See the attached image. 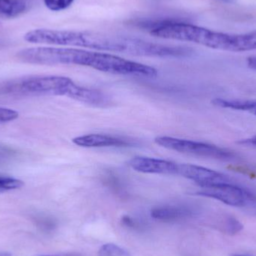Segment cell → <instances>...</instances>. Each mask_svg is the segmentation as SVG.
<instances>
[{
    "label": "cell",
    "mask_w": 256,
    "mask_h": 256,
    "mask_svg": "<svg viewBox=\"0 0 256 256\" xmlns=\"http://www.w3.org/2000/svg\"><path fill=\"white\" fill-rule=\"evenodd\" d=\"M54 66H80L99 72L118 75L155 78L158 70L152 66L126 60L109 52L76 48H54L51 52Z\"/></svg>",
    "instance_id": "6da1fadb"
},
{
    "label": "cell",
    "mask_w": 256,
    "mask_h": 256,
    "mask_svg": "<svg viewBox=\"0 0 256 256\" xmlns=\"http://www.w3.org/2000/svg\"><path fill=\"white\" fill-rule=\"evenodd\" d=\"M14 88L27 94L66 96L97 106H104L108 102V96L102 92L76 85L72 79L66 76H32L20 81Z\"/></svg>",
    "instance_id": "7a4b0ae2"
},
{
    "label": "cell",
    "mask_w": 256,
    "mask_h": 256,
    "mask_svg": "<svg viewBox=\"0 0 256 256\" xmlns=\"http://www.w3.org/2000/svg\"><path fill=\"white\" fill-rule=\"evenodd\" d=\"M154 141L156 144L165 148L180 153L221 160H232L238 158L237 154L232 150L202 142L183 140L166 136L156 137Z\"/></svg>",
    "instance_id": "3957f363"
},
{
    "label": "cell",
    "mask_w": 256,
    "mask_h": 256,
    "mask_svg": "<svg viewBox=\"0 0 256 256\" xmlns=\"http://www.w3.org/2000/svg\"><path fill=\"white\" fill-rule=\"evenodd\" d=\"M196 195L214 198L227 206L256 208V196L236 183H224L202 188Z\"/></svg>",
    "instance_id": "277c9868"
},
{
    "label": "cell",
    "mask_w": 256,
    "mask_h": 256,
    "mask_svg": "<svg viewBox=\"0 0 256 256\" xmlns=\"http://www.w3.org/2000/svg\"><path fill=\"white\" fill-rule=\"evenodd\" d=\"M177 174L192 180L201 188L220 184L234 183L232 178L224 173L192 164H178Z\"/></svg>",
    "instance_id": "5b68a950"
},
{
    "label": "cell",
    "mask_w": 256,
    "mask_h": 256,
    "mask_svg": "<svg viewBox=\"0 0 256 256\" xmlns=\"http://www.w3.org/2000/svg\"><path fill=\"white\" fill-rule=\"evenodd\" d=\"M128 164L138 172L160 174H177L178 165L172 161L146 156L132 158Z\"/></svg>",
    "instance_id": "8992f818"
},
{
    "label": "cell",
    "mask_w": 256,
    "mask_h": 256,
    "mask_svg": "<svg viewBox=\"0 0 256 256\" xmlns=\"http://www.w3.org/2000/svg\"><path fill=\"white\" fill-rule=\"evenodd\" d=\"M73 142L84 148L130 147L132 143L126 138L106 134H88L74 138Z\"/></svg>",
    "instance_id": "52a82bcc"
},
{
    "label": "cell",
    "mask_w": 256,
    "mask_h": 256,
    "mask_svg": "<svg viewBox=\"0 0 256 256\" xmlns=\"http://www.w3.org/2000/svg\"><path fill=\"white\" fill-rule=\"evenodd\" d=\"M212 104L218 108L250 112L256 116V100H226L216 98Z\"/></svg>",
    "instance_id": "ba28073f"
},
{
    "label": "cell",
    "mask_w": 256,
    "mask_h": 256,
    "mask_svg": "<svg viewBox=\"0 0 256 256\" xmlns=\"http://www.w3.org/2000/svg\"><path fill=\"white\" fill-rule=\"evenodd\" d=\"M190 212L184 208L174 206H162L154 208L150 212V216L155 220L162 221L176 220L188 216Z\"/></svg>",
    "instance_id": "9c48e42d"
},
{
    "label": "cell",
    "mask_w": 256,
    "mask_h": 256,
    "mask_svg": "<svg viewBox=\"0 0 256 256\" xmlns=\"http://www.w3.org/2000/svg\"><path fill=\"white\" fill-rule=\"evenodd\" d=\"M26 0H0V18H14L26 10Z\"/></svg>",
    "instance_id": "30bf717a"
},
{
    "label": "cell",
    "mask_w": 256,
    "mask_h": 256,
    "mask_svg": "<svg viewBox=\"0 0 256 256\" xmlns=\"http://www.w3.org/2000/svg\"><path fill=\"white\" fill-rule=\"evenodd\" d=\"M24 186L22 180L10 176H0V192L14 190Z\"/></svg>",
    "instance_id": "8fae6325"
},
{
    "label": "cell",
    "mask_w": 256,
    "mask_h": 256,
    "mask_svg": "<svg viewBox=\"0 0 256 256\" xmlns=\"http://www.w3.org/2000/svg\"><path fill=\"white\" fill-rule=\"evenodd\" d=\"M222 228L225 234L234 236L243 230L244 226L238 220L236 219L234 216H230L224 218Z\"/></svg>",
    "instance_id": "7c38bea8"
},
{
    "label": "cell",
    "mask_w": 256,
    "mask_h": 256,
    "mask_svg": "<svg viewBox=\"0 0 256 256\" xmlns=\"http://www.w3.org/2000/svg\"><path fill=\"white\" fill-rule=\"evenodd\" d=\"M100 256H130L129 252L126 250L114 244H106L103 245L99 252Z\"/></svg>",
    "instance_id": "4fadbf2b"
},
{
    "label": "cell",
    "mask_w": 256,
    "mask_h": 256,
    "mask_svg": "<svg viewBox=\"0 0 256 256\" xmlns=\"http://www.w3.org/2000/svg\"><path fill=\"white\" fill-rule=\"evenodd\" d=\"M74 0H44L45 6L52 12L66 10L72 6Z\"/></svg>",
    "instance_id": "5bb4252c"
},
{
    "label": "cell",
    "mask_w": 256,
    "mask_h": 256,
    "mask_svg": "<svg viewBox=\"0 0 256 256\" xmlns=\"http://www.w3.org/2000/svg\"><path fill=\"white\" fill-rule=\"evenodd\" d=\"M19 117V114L14 110L0 108V124L14 121Z\"/></svg>",
    "instance_id": "9a60e30c"
},
{
    "label": "cell",
    "mask_w": 256,
    "mask_h": 256,
    "mask_svg": "<svg viewBox=\"0 0 256 256\" xmlns=\"http://www.w3.org/2000/svg\"><path fill=\"white\" fill-rule=\"evenodd\" d=\"M239 143L244 144V146L246 144V146H252L256 147V136L249 138H246V140H240Z\"/></svg>",
    "instance_id": "2e32d148"
},
{
    "label": "cell",
    "mask_w": 256,
    "mask_h": 256,
    "mask_svg": "<svg viewBox=\"0 0 256 256\" xmlns=\"http://www.w3.org/2000/svg\"><path fill=\"white\" fill-rule=\"evenodd\" d=\"M246 62L250 68L256 70V57H250L248 58Z\"/></svg>",
    "instance_id": "e0dca14e"
},
{
    "label": "cell",
    "mask_w": 256,
    "mask_h": 256,
    "mask_svg": "<svg viewBox=\"0 0 256 256\" xmlns=\"http://www.w3.org/2000/svg\"><path fill=\"white\" fill-rule=\"evenodd\" d=\"M122 222L124 225L128 226H132L134 225V222L132 221V220L131 219L129 216H124L122 218Z\"/></svg>",
    "instance_id": "ac0fdd59"
},
{
    "label": "cell",
    "mask_w": 256,
    "mask_h": 256,
    "mask_svg": "<svg viewBox=\"0 0 256 256\" xmlns=\"http://www.w3.org/2000/svg\"><path fill=\"white\" fill-rule=\"evenodd\" d=\"M0 256H12V254L8 252H0Z\"/></svg>",
    "instance_id": "d6986e66"
},
{
    "label": "cell",
    "mask_w": 256,
    "mask_h": 256,
    "mask_svg": "<svg viewBox=\"0 0 256 256\" xmlns=\"http://www.w3.org/2000/svg\"><path fill=\"white\" fill-rule=\"evenodd\" d=\"M232 256H242V255H233Z\"/></svg>",
    "instance_id": "ffe728a7"
},
{
    "label": "cell",
    "mask_w": 256,
    "mask_h": 256,
    "mask_svg": "<svg viewBox=\"0 0 256 256\" xmlns=\"http://www.w3.org/2000/svg\"></svg>",
    "instance_id": "44dd1931"
}]
</instances>
